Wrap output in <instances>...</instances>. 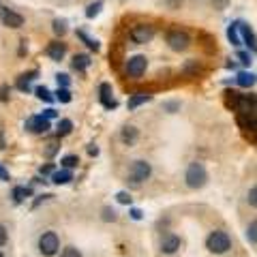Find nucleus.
<instances>
[{
  "label": "nucleus",
  "instance_id": "obj_1",
  "mask_svg": "<svg viewBox=\"0 0 257 257\" xmlns=\"http://www.w3.org/2000/svg\"><path fill=\"white\" fill-rule=\"evenodd\" d=\"M184 184H187L189 189H193V191H199V189H204L208 184V172H206V167L199 163V161L189 163L187 172H184Z\"/></svg>",
  "mask_w": 257,
  "mask_h": 257
},
{
  "label": "nucleus",
  "instance_id": "obj_2",
  "mask_svg": "<svg viewBox=\"0 0 257 257\" xmlns=\"http://www.w3.org/2000/svg\"><path fill=\"white\" fill-rule=\"evenodd\" d=\"M206 248L210 251L212 255H225L231 248V238L227 231H223V229H214L208 234L206 238Z\"/></svg>",
  "mask_w": 257,
  "mask_h": 257
},
{
  "label": "nucleus",
  "instance_id": "obj_3",
  "mask_svg": "<svg viewBox=\"0 0 257 257\" xmlns=\"http://www.w3.org/2000/svg\"><path fill=\"white\" fill-rule=\"evenodd\" d=\"M37 246H39V253H41L43 257H54L60 253V238L56 231H43L41 236H39L37 240Z\"/></svg>",
  "mask_w": 257,
  "mask_h": 257
},
{
  "label": "nucleus",
  "instance_id": "obj_4",
  "mask_svg": "<svg viewBox=\"0 0 257 257\" xmlns=\"http://www.w3.org/2000/svg\"><path fill=\"white\" fill-rule=\"evenodd\" d=\"M150 176H152V165L144 159L133 161L131 167H128V180H131L133 184L146 182V180H150Z\"/></svg>",
  "mask_w": 257,
  "mask_h": 257
},
{
  "label": "nucleus",
  "instance_id": "obj_5",
  "mask_svg": "<svg viewBox=\"0 0 257 257\" xmlns=\"http://www.w3.org/2000/svg\"><path fill=\"white\" fill-rule=\"evenodd\" d=\"M148 69V58L142 54H135V56H128L126 64H124V71L131 79H140Z\"/></svg>",
  "mask_w": 257,
  "mask_h": 257
},
{
  "label": "nucleus",
  "instance_id": "obj_6",
  "mask_svg": "<svg viewBox=\"0 0 257 257\" xmlns=\"http://www.w3.org/2000/svg\"><path fill=\"white\" fill-rule=\"evenodd\" d=\"M165 43L170 45V50H174V52H184V50H189V45H191V37L184 30L174 28L165 35Z\"/></svg>",
  "mask_w": 257,
  "mask_h": 257
},
{
  "label": "nucleus",
  "instance_id": "obj_7",
  "mask_svg": "<svg viewBox=\"0 0 257 257\" xmlns=\"http://www.w3.org/2000/svg\"><path fill=\"white\" fill-rule=\"evenodd\" d=\"M155 35H157V30H155V26H150V24H135L131 32H128V37H131V41L135 45L150 43L152 39H155Z\"/></svg>",
  "mask_w": 257,
  "mask_h": 257
},
{
  "label": "nucleus",
  "instance_id": "obj_8",
  "mask_svg": "<svg viewBox=\"0 0 257 257\" xmlns=\"http://www.w3.org/2000/svg\"><path fill=\"white\" fill-rule=\"evenodd\" d=\"M24 128H26L28 133H35V135H43L52 128V122L47 120L43 114H32L24 120Z\"/></svg>",
  "mask_w": 257,
  "mask_h": 257
},
{
  "label": "nucleus",
  "instance_id": "obj_9",
  "mask_svg": "<svg viewBox=\"0 0 257 257\" xmlns=\"http://www.w3.org/2000/svg\"><path fill=\"white\" fill-rule=\"evenodd\" d=\"M99 101H101V105L105 109H109V111L118 107V101L114 99V88H111L109 82H103L99 86Z\"/></svg>",
  "mask_w": 257,
  "mask_h": 257
},
{
  "label": "nucleus",
  "instance_id": "obj_10",
  "mask_svg": "<svg viewBox=\"0 0 257 257\" xmlns=\"http://www.w3.org/2000/svg\"><path fill=\"white\" fill-rule=\"evenodd\" d=\"M0 20H3V24L7 28H13V30L24 26V15L13 11V9H0Z\"/></svg>",
  "mask_w": 257,
  "mask_h": 257
},
{
  "label": "nucleus",
  "instance_id": "obj_11",
  "mask_svg": "<svg viewBox=\"0 0 257 257\" xmlns=\"http://www.w3.org/2000/svg\"><path fill=\"white\" fill-rule=\"evenodd\" d=\"M238 28H240V37H242V43H244L251 52L257 54V35L253 32V28L248 26L246 22H242V20H238Z\"/></svg>",
  "mask_w": 257,
  "mask_h": 257
},
{
  "label": "nucleus",
  "instance_id": "obj_12",
  "mask_svg": "<svg viewBox=\"0 0 257 257\" xmlns=\"http://www.w3.org/2000/svg\"><path fill=\"white\" fill-rule=\"evenodd\" d=\"M45 56L50 60H54V62L64 60V56H67V43H62L60 39H56V41H52L50 45L45 47Z\"/></svg>",
  "mask_w": 257,
  "mask_h": 257
},
{
  "label": "nucleus",
  "instance_id": "obj_13",
  "mask_svg": "<svg viewBox=\"0 0 257 257\" xmlns=\"http://www.w3.org/2000/svg\"><path fill=\"white\" fill-rule=\"evenodd\" d=\"M180 246H182V240L176 234H167L161 240V253L163 255H176L180 251Z\"/></svg>",
  "mask_w": 257,
  "mask_h": 257
},
{
  "label": "nucleus",
  "instance_id": "obj_14",
  "mask_svg": "<svg viewBox=\"0 0 257 257\" xmlns=\"http://www.w3.org/2000/svg\"><path fill=\"white\" fill-rule=\"evenodd\" d=\"M140 140V131H138V126H133V124H126L122 126V131H120V142L124 144V146H135Z\"/></svg>",
  "mask_w": 257,
  "mask_h": 257
},
{
  "label": "nucleus",
  "instance_id": "obj_15",
  "mask_svg": "<svg viewBox=\"0 0 257 257\" xmlns=\"http://www.w3.org/2000/svg\"><path fill=\"white\" fill-rule=\"evenodd\" d=\"M39 77V71H28V73H22L18 77V82H15V88H18L20 92H30V84L35 82V79Z\"/></svg>",
  "mask_w": 257,
  "mask_h": 257
},
{
  "label": "nucleus",
  "instance_id": "obj_16",
  "mask_svg": "<svg viewBox=\"0 0 257 257\" xmlns=\"http://www.w3.org/2000/svg\"><path fill=\"white\" fill-rule=\"evenodd\" d=\"M236 84L240 86V88H244V90H248V88H253L255 84H257V75L255 73H251V71H238L236 73Z\"/></svg>",
  "mask_w": 257,
  "mask_h": 257
},
{
  "label": "nucleus",
  "instance_id": "obj_17",
  "mask_svg": "<svg viewBox=\"0 0 257 257\" xmlns=\"http://www.w3.org/2000/svg\"><path fill=\"white\" fill-rule=\"evenodd\" d=\"M148 101H152V94L150 92H135V94H131L128 96V101H126V107L128 109H138L140 105H146Z\"/></svg>",
  "mask_w": 257,
  "mask_h": 257
},
{
  "label": "nucleus",
  "instance_id": "obj_18",
  "mask_svg": "<svg viewBox=\"0 0 257 257\" xmlns=\"http://www.w3.org/2000/svg\"><path fill=\"white\" fill-rule=\"evenodd\" d=\"M71 180H73V170H67V167H60V170H56L52 174V182L54 184H69Z\"/></svg>",
  "mask_w": 257,
  "mask_h": 257
},
{
  "label": "nucleus",
  "instance_id": "obj_19",
  "mask_svg": "<svg viewBox=\"0 0 257 257\" xmlns=\"http://www.w3.org/2000/svg\"><path fill=\"white\" fill-rule=\"evenodd\" d=\"M71 64H73V69L77 71V73H86V69L92 64V60H90V56L88 54H75Z\"/></svg>",
  "mask_w": 257,
  "mask_h": 257
},
{
  "label": "nucleus",
  "instance_id": "obj_20",
  "mask_svg": "<svg viewBox=\"0 0 257 257\" xmlns=\"http://www.w3.org/2000/svg\"><path fill=\"white\" fill-rule=\"evenodd\" d=\"M227 41L234 45V47H240L242 45V37H240V28H238V20L231 22L227 26Z\"/></svg>",
  "mask_w": 257,
  "mask_h": 257
},
{
  "label": "nucleus",
  "instance_id": "obj_21",
  "mask_svg": "<svg viewBox=\"0 0 257 257\" xmlns=\"http://www.w3.org/2000/svg\"><path fill=\"white\" fill-rule=\"evenodd\" d=\"M73 133V120L69 118H60L58 120V126H56V138H67V135Z\"/></svg>",
  "mask_w": 257,
  "mask_h": 257
},
{
  "label": "nucleus",
  "instance_id": "obj_22",
  "mask_svg": "<svg viewBox=\"0 0 257 257\" xmlns=\"http://www.w3.org/2000/svg\"><path fill=\"white\" fill-rule=\"evenodd\" d=\"M30 195H32V187H13V191H11V197L15 204H22L24 199Z\"/></svg>",
  "mask_w": 257,
  "mask_h": 257
},
{
  "label": "nucleus",
  "instance_id": "obj_23",
  "mask_svg": "<svg viewBox=\"0 0 257 257\" xmlns=\"http://www.w3.org/2000/svg\"><path fill=\"white\" fill-rule=\"evenodd\" d=\"M52 30H54V35L56 37H64L69 32V22L67 20H62V18H56L54 22H52Z\"/></svg>",
  "mask_w": 257,
  "mask_h": 257
},
{
  "label": "nucleus",
  "instance_id": "obj_24",
  "mask_svg": "<svg viewBox=\"0 0 257 257\" xmlns=\"http://www.w3.org/2000/svg\"><path fill=\"white\" fill-rule=\"evenodd\" d=\"M77 39H82V41H84V45L88 47V50H92V52H99V50H101V43L96 41V39L88 37L84 30H77Z\"/></svg>",
  "mask_w": 257,
  "mask_h": 257
},
{
  "label": "nucleus",
  "instance_id": "obj_25",
  "mask_svg": "<svg viewBox=\"0 0 257 257\" xmlns=\"http://www.w3.org/2000/svg\"><path fill=\"white\" fill-rule=\"evenodd\" d=\"M35 94H37V99L43 101V103H54L56 101V96L50 92V88H45V86H37L35 88Z\"/></svg>",
  "mask_w": 257,
  "mask_h": 257
},
{
  "label": "nucleus",
  "instance_id": "obj_26",
  "mask_svg": "<svg viewBox=\"0 0 257 257\" xmlns=\"http://www.w3.org/2000/svg\"><path fill=\"white\" fill-rule=\"evenodd\" d=\"M101 11H103V0H94V3H90V5L86 7V18L88 20H94Z\"/></svg>",
  "mask_w": 257,
  "mask_h": 257
},
{
  "label": "nucleus",
  "instance_id": "obj_27",
  "mask_svg": "<svg viewBox=\"0 0 257 257\" xmlns=\"http://www.w3.org/2000/svg\"><path fill=\"white\" fill-rule=\"evenodd\" d=\"M244 236H246V240H248V242H251V244H257V219H253L251 223L246 225Z\"/></svg>",
  "mask_w": 257,
  "mask_h": 257
},
{
  "label": "nucleus",
  "instance_id": "obj_28",
  "mask_svg": "<svg viewBox=\"0 0 257 257\" xmlns=\"http://www.w3.org/2000/svg\"><path fill=\"white\" fill-rule=\"evenodd\" d=\"M101 221L114 223V221H118V212H116L111 206H103V210H101Z\"/></svg>",
  "mask_w": 257,
  "mask_h": 257
},
{
  "label": "nucleus",
  "instance_id": "obj_29",
  "mask_svg": "<svg viewBox=\"0 0 257 257\" xmlns=\"http://www.w3.org/2000/svg\"><path fill=\"white\" fill-rule=\"evenodd\" d=\"M54 96H56V101H60V103H71V99H73L69 88H62V86H58V90L54 92Z\"/></svg>",
  "mask_w": 257,
  "mask_h": 257
},
{
  "label": "nucleus",
  "instance_id": "obj_30",
  "mask_svg": "<svg viewBox=\"0 0 257 257\" xmlns=\"http://www.w3.org/2000/svg\"><path fill=\"white\" fill-rule=\"evenodd\" d=\"M60 165L67 167V170H75V167L79 165V157H77V155H67V157H62V159H60Z\"/></svg>",
  "mask_w": 257,
  "mask_h": 257
},
{
  "label": "nucleus",
  "instance_id": "obj_31",
  "mask_svg": "<svg viewBox=\"0 0 257 257\" xmlns=\"http://www.w3.org/2000/svg\"><path fill=\"white\" fill-rule=\"evenodd\" d=\"M236 58H238V62L242 64V67H251V62H253L251 52H244V50H238L236 52Z\"/></svg>",
  "mask_w": 257,
  "mask_h": 257
},
{
  "label": "nucleus",
  "instance_id": "obj_32",
  "mask_svg": "<svg viewBox=\"0 0 257 257\" xmlns=\"http://www.w3.org/2000/svg\"><path fill=\"white\" fill-rule=\"evenodd\" d=\"M116 202L122 204V206H131L133 197H131V193H128V191H118L116 193Z\"/></svg>",
  "mask_w": 257,
  "mask_h": 257
},
{
  "label": "nucleus",
  "instance_id": "obj_33",
  "mask_svg": "<svg viewBox=\"0 0 257 257\" xmlns=\"http://www.w3.org/2000/svg\"><path fill=\"white\" fill-rule=\"evenodd\" d=\"M246 202H248V206L257 210V184H253V187L248 189V193H246Z\"/></svg>",
  "mask_w": 257,
  "mask_h": 257
},
{
  "label": "nucleus",
  "instance_id": "obj_34",
  "mask_svg": "<svg viewBox=\"0 0 257 257\" xmlns=\"http://www.w3.org/2000/svg\"><path fill=\"white\" fill-rule=\"evenodd\" d=\"M58 257H82V251L75 248V246H64Z\"/></svg>",
  "mask_w": 257,
  "mask_h": 257
},
{
  "label": "nucleus",
  "instance_id": "obj_35",
  "mask_svg": "<svg viewBox=\"0 0 257 257\" xmlns=\"http://www.w3.org/2000/svg\"><path fill=\"white\" fill-rule=\"evenodd\" d=\"M163 109L167 111V114H176V111H180V103L178 101H165Z\"/></svg>",
  "mask_w": 257,
  "mask_h": 257
},
{
  "label": "nucleus",
  "instance_id": "obj_36",
  "mask_svg": "<svg viewBox=\"0 0 257 257\" xmlns=\"http://www.w3.org/2000/svg\"><path fill=\"white\" fill-rule=\"evenodd\" d=\"M9 99H11V88L7 84H3L0 86V103H7Z\"/></svg>",
  "mask_w": 257,
  "mask_h": 257
},
{
  "label": "nucleus",
  "instance_id": "obj_37",
  "mask_svg": "<svg viewBox=\"0 0 257 257\" xmlns=\"http://www.w3.org/2000/svg\"><path fill=\"white\" fill-rule=\"evenodd\" d=\"M56 82H58V86H62V88H69L71 77L67 73H58V75H56Z\"/></svg>",
  "mask_w": 257,
  "mask_h": 257
},
{
  "label": "nucleus",
  "instance_id": "obj_38",
  "mask_svg": "<svg viewBox=\"0 0 257 257\" xmlns=\"http://www.w3.org/2000/svg\"><path fill=\"white\" fill-rule=\"evenodd\" d=\"M54 172H56V170H54V163H45V165L39 167V174H41L43 178H45V176H52Z\"/></svg>",
  "mask_w": 257,
  "mask_h": 257
},
{
  "label": "nucleus",
  "instance_id": "obj_39",
  "mask_svg": "<svg viewBox=\"0 0 257 257\" xmlns=\"http://www.w3.org/2000/svg\"><path fill=\"white\" fill-rule=\"evenodd\" d=\"M128 214H131L133 221H142V219H144V212L140 210V208H133V206L128 208Z\"/></svg>",
  "mask_w": 257,
  "mask_h": 257
},
{
  "label": "nucleus",
  "instance_id": "obj_40",
  "mask_svg": "<svg viewBox=\"0 0 257 257\" xmlns=\"http://www.w3.org/2000/svg\"><path fill=\"white\" fill-rule=\"evenodd\" d=\"M199 64H195V62H187V67H184V73H199Z\"/></svg>",
  "mask_w": 257,
  "mask_h": 257
},
{
  "label": "nucleus",
  "instance_id": "obj_41",
  "mask_svg": "<svg viewBox=\"0 0 257 257\" xmlns=\"http://www.w3.org/2000/svg\"><path fill=\"white\" fill-rule=\"evenodd\" d=\"M7 240H9V234H7V227H5V225L0 223V246H5Z\"/></svg>",
  "mask_w": 257,
  "mask_h": 257
},
{
  "label": "nucleus",
  "instance_id": "obj_42",
  "mask_svg": "<svg viewBox=\"0 0 257 257\" xmlns=\"http://www.w3.org/2000/svg\"><path fill=\"white\" fill-rule=\"evenodd\" d=\"M52 197H54V195H50V193H45V195H39V197L35 199V204H32V208H39L43 202H47V199H52Z\"/></svg>",
  "mask_w": 257,
  "mask_h": 257
},
{
  "label": "nucleus",
  "instance_id": "obj_43",
  "mask_svg": "<svg viewBox=\"0 0 257 257\" xmlns=\"http://www.w3.org/2000/svg\"><path fill=\"white\" fill-rule=\"evenodd\" d=\"M43 116H45L47 120H54V118H58V111H56L54 107H47V109L43 111Z\"/></svg>",
  "mask_w": 257,
  "mask_h": 257
},
{
  "label": "nucleus",
  "instance_id": "obj_44",
  "mask_svg": "<svg viewBox=\"0 0 257 257\" xmlns=\"http://www.w3.org/2000/svg\"><path fill=\"white\" fill-rule=\"evenodd\" d=\"M0 180H3V182H9V180H11V176H9V172H7V170H5V167H3V165H0Z\"/></svg>",
  "mask_w": 257,
  "mask_h": 257
},
{
  "label": "nucleus",
  "instance_id": "obj_45",
  "mask_svg": "<svg viewBox=\"0 0 257 257\" xmlns=\"http://www.w3.org/2000/svg\"><path fill=\"white\" fill-rule=\"evenodd\" d=\"M88 155L96 157V155H99V146H96V144H88Z\"/></svg>",
  "mask_w": 257,
  "mask_h": 257
},
{
  "label": "nucleus",
  "instance_id": "obj_46",
  "mask_svg": "<svg viewBox=\"0 0 257 257\" xmlns=\"http://www.w3.org/2000/svg\"><path fill=\"white\" fill-rule=\"evenodd\" d=\"M56 150H58V144H56V142H52V144H50V148H47V152H45V155H47V157H54V155H56Z\"/></svg>",
  "mask_w": 257,
  "mask_h": 257
},
{
  "label": "nucleus",
  "instance_id": "obj_47",
  "mask_svg": "<svg viewBox=\"0 0 257 257\" xmlns=\"http://www.w3.org/2000/svg\"><path fill=\"white\" fill-rule=\"evenodd\" d=\"M20 43H22V45H20V56H24V54H26V52H28V45H26L28 41H26V39H22V41H20Z\"/></svg>",
  "mask_w": 257,
  "mask_h": 257
},
{
  "label": "nucleus",
  "instance_id": "obj_48",
  "mask_svg": "<svg viewBox=\"0 0 257 257\" xmlns=\"http://www.w3.org/2000/svg\"><path fill=\"white\" fill-rule=\"evenodd\" d=\"M7 144H5V138H3V131H0V150H5Z\"/></svg>",
  "mask_w": 257,
  "mask_h": 257
},
{
  "label": "nucleus",
  "instance_id": "obj_49",
  "mask_svg": "<svg viewBox=\"0 0 257 257\" xmlns=\"http://www.w3.org/2000/svg\"><path fill=\"white\" fill-rule=\"evenodd\" d=\"M0 257H5V253H3V251H0Z\"/></svg>",
  "mask_w": 257,
  "mask_h": 257
},
{
  "label": "nucleus",
  "instance_id": "obj_50",
  "mask_svg": "<svg viewBox=\"0 0 257 257\" xmlns=\"http://www.w3.org/2000/svg\"><path fill=\"white\" fill-rule=\"evenodd\" d=\"M0 9H3V7H0Z\"/></svg>",
  "mask_w": 257,
  "mask_h": 257
}]
</instances>
